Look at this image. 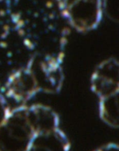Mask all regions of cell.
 <instances>
[{
    "label": "cell",
    "mask_w": 119,
    "mask_h": 151,
    "mask_svg": "<svg viewBox=\"0 0 119 151\" xmlns=\"http://www.w3.org/2000/svg\"><path fill=\"white\" fill-rule=\"evenodd\" d=\"M63 0H0V84L36 58H64Z\"/></svg>",
    "instance_id": "6da1fadb"
},
{
    "label": "cell",
    "mask_w": 119,
    "mask_h": 151,
    "mask_svg": "<svg viewBox=\"0 0 119 151\" xmlns=\"http://www.w3.org/2000/svg\"><path fill=\"white\" fill-rule=\"evenodd\" d=\"M36 135L27 104L18 105L0 124V151H27Z\"/></svg>",
    "instance_id": "7a4b0ae2"
},
{
    "label": "cell",
    "mask_w": 119,
    "mask_h": 151,
    "mask_svg": "<svg viewBox=\"0 0 119 151\" xmlns=\"http://www.w3.org/2000/svg\"><path fill=\"white\" fill-rule=\"evenodd\" d=\"M66 19L78 31H87L100 22L103 10L101 0H63Z\"/></svg>",
    "instance_id": "3957f363"
},
{
    "label": "cell",
    "mask_w": 119,
    "mask_h": 151,
    "mask_svg": "<svg viewBox=\"0 0 119 151\" xmlns=\"http://www.w3.org/2000/svg\"><path fill=\"white\" fill-rule=\"evenodd\" d=\"M90 88L98 99L119 89V61L110 58L100 63L90 77Z\"/></svg>",
    "instance_id": "277c9868"
},
{
    "label": "cell",
    "mask_w": 119,
    "mask_h": 151,
    "mask_svg": "<svg viewBox=\"0 0 119 151\" xmlns=\"http://www.w3.org/2000/svg\"><path fill=\"white\" fill-rule=\"evenodd\" d=\"M27 110L36 135L60 127L59 116L52 107L40 103L27 104Z\"/></svg>",
    "instance_id": "5b68a950"
},
{
    "label": "cell",
    "mask_w": 119,
    "mask_h": 151,
    "mask_svg": "<svg viewBox=\"0 0 119 151\" xmlns=\"http://www.w3.org/2000/svg\"><path fill=\"white\" fill-rule=\"evenodd\" d=\"M98 114L108 126L119 129V89L98 99Z\"/></svg>",
    "instance_id": "8992f818"
},
{
    "label": "cell",
    "mask_w": 119,
    "mask_h": 151,
    "mask_svg": "<svg viewBox=\"0 0 119 151\" xmlns=\"http://www.w3.org/2000/svg\"><path fill=\"white\" fill-rule=\"evenodd\" d=\"M103 5L110 18L119 21V0H105Z\"/></svg>",
    "instance_id": "52a82bcc"
},
{
    "label": "cell",
    "mask_w": 119,
    "mask_h": 151,
    "mask_svg": "<svg viewBox=\"0 0 119 151\" xmlns=\"http://www.w3.org/2000/svg\"><path fill=\"white\" fill-rule=\"evenodd\" d=\"M8 99L0 91V124L9 113L11 107L9 106Z\"/></svg>",
    "instance_id": "ba28073f"
},
{
    "label": "cell",
    "mask_w": 119,
    "mask_h": 151,
    "mask_svg": "<svg viewBox=\"0 0 119 151\" xmlns=\"http://www.w3.org/2000/svg\"><path fill=\"white\" fill-rule=\"evenodd\" d=\"M94 151H119V144L108 143L100 146Z\"/></svg>",
    "instance_id": "9c48e42d"
}]
</instances>
